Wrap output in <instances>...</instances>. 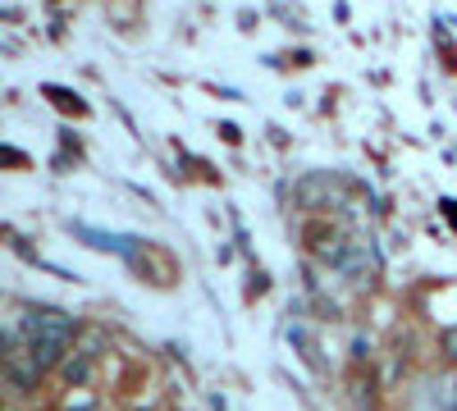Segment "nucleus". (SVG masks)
<instances>
[{
    "mask_svg": "<svg viewBox=\"0 0 457 411\" xmlns=\"http://www.w3.org/2000/svg\"><path fill=\"white\" fill-rule=\"evenodd\" d=\"M19 329H23V339H28L32 361L51 375V370H60L64 357L73 352L83 325L73 320L69 311H60V307H28V316L19 320Z\"/></svg>",
    "mask_w": 457,
    "mask_h": 411,
    "instance_id": "obj_1",
    "label": "nucleus"
},
{
    "mask_svg": "<svg viewBox=\"0 0 457 411\" xmlns=\"http://www.w3.org/2000/svg\"><path fill=\"white\" fill-rule=\"evenodd\" d=\"M124 260L133 266V275L142 279V284H151V288H174L179 284V260H174V251L170 247H161V242H129V251H124Z\"/></svg>",
    "mask_w": 457,
    "mask_h": 411,
    "instance_id": "obj_2",
    "label": "nucleus"
},
{
    "mask_svg": "<svg viewBox=\"0 0 457 411\" xmlns=\"http://www.w3.org/2000/svg\"><path fill=\"white\" fill-rule=\"evenodd\" d=\"M343 193H348V183L338 174H307V178H297V188H293L302 210H329V206L343 201Z\"/></svg>",
    "mask_w": 457,
    "mask_h": 411,
    "instance_id": "obj_3",
    "label": "nucleus"
},
{
    "mask_svg": "<svg viewBox=\"0 0 457 411\" xmlns=\"http://www.w3.org/2000/svg\"><path fill=\"white\" fill-rule=\"evenodd\" d=\"M55 375L64 380V389H87V384H92V375H96V361H92L87 352L73 348V352L64 357V366L55 370Z\"/></svg>",
    "mask_w": 457,
    "mask_h": 411,
    "instance_id": "obj_4",
    "label": "nucleus"
},
{
    "mask_svg": "<svg viewBox=\"0 0 457 411\" xmlns=\"http://www.w3.org/2000/svg\"><path fill=\"white\" fill-rule=\"evenodd\" d=\"M73 348L87 352L92 361H101V352H105V333H101V329H92V325H83V329H79V343H73Z\"/></svg>",
    "mask_w": 457,
    "mask_h": 411,
    "instance_id": "obj_5",
    "label": "nucleus"
},
{
    "mask_svg": "<svg viewBox=\"0 0 457 411\" xmlns=\"http://www.w3.org/2000/svg\"><path fill=\"white\" fill-rule=\"evenodd\" d=\"M46 96H51V105H60L64 110V115H87V101H79V96H73V92H64V87H46Z\"/></svg>",
    "mask_w": 457,
    "mask_h": 411,
    "instance_id": "obj_6",
    "label": "nucleus"
},
{
    "mask_svg": "<svg viewBox=\"0 0 457 411\" xmlns=\"http://www.w3.org/2000/svg\"><path fill=\"white\" fill-rule=\"evenodd\" d=\"M439 357H444L448 366H457V325H448V329L439 333Z\"/></svg>",
    "mask_w": 457,
    "mask_h": 411,
    "instance_id": "obj_7",
    "label": "nucleus"
},
{
    "mask_svg": "<svg viewBox=\"0 0 457 411\" xmlns=\"http://www.w3.org/2000/svg\"><path fill=\"white\" fill-rule=\"evenodd\" d=\"M353 361H370V339H353Z\"/></svg>",
    "mask_w": 457,
    "mask_h": 411,
    "instance_id": "obj_8",
    "label": "nucleus"
},
{
    "mask_svg": "<svg viewBox=\"0 0 457 411\" xmlns=\"http://www.w3.org/2000/svg\"><path fill=\"white\" fill-rule=\"evenodd\" d=\"M444 215L453 219V229H457V201H444Z\"/></svg>",
    "mask_w": 457,
    "mask_h": 411,
    "instance_id": "obj_9",
    "label": "nucleus"
},
{
    "mask_svg": "<svg viewBox=\"0 0 457 411\" xmlns=\"http://www.w3.org/2000/svg\"><path fill=\"white\" fill-rule=\"evenodd\" d=\"M0 411H23V407H19L14 398H5V407H0Z\"/></svg>",
    "mask_w": 457,
    "mask_h": 411,
    "instance_id": "obj_10",
    "label": "nucleus"
},
{
    "mask_svg": "<svg viewBox=\"0 0 457 411\" xmlns=\"http://www.w3.org/2000/svg\"><path fill=\"white\" fill-rule=\"evenodd\" d=\"M137 411H151V407H137Z\"/></svg>",
    "mask_w": 457,
    "mask_h": 411,
    "instance_id": "obj_11",
    "label": "nucleus"
}]
</instances>
